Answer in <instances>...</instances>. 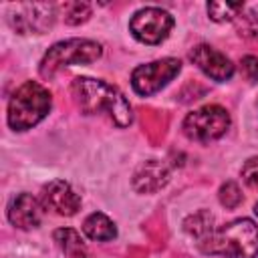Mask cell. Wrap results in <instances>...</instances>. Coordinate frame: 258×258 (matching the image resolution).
<instances>
[{
  "label": "cell",
  "instance_id": "obj_1",
  "mask_svg": "<svg viewBox=\"0 0 258 258\" xmlns=\"http://www.w3.org/2000/svg\"><path fill=\"white\" fill-rule=\"evenodd\" d=\"M71 91L83 113L87 115L103 113L117 127L131 125L133 111L129 101L109 83L99 79H89V77H77L71 85Z\"/></svg>",
  "mask_w": 258,
  "mask_h": 258
},
{
  "label": "cell",
  "instance_id": "obj_2",
  "mask_svg": "<svg viewBox=\"0 0 258 258\" xmlns=\"http://www.w3.org/2000/svg\"><path fill=\"white\" fill-rule=\"evenodd\" d=\"M204 254H218L226 258H256L258 256V226L250 218L232 220L200 242Z\"/></svg>",
  "mask_w": 258,
  "mask_h": 258
},
{
  "label": "cell",
  "instance_id": "obj_3",
  "mask_svg": "<svg viewBox=\"0 0 258 258\" xmlns=\"http://www.w3.org/2000/svg\"><path fill=\"white\" fill-rule=\"evenodd\" d=\"M50 107L52 97L48 89H44L36 81H26L12 93L8 101V125L14 131L32 129L48 115Z\"/></svg>",
  "mask_w": 258,
  "mask_h": 258
},
{
  "label": "cell",
  "instance_id": "obj_4",
  "mask_svg": "<svg viewBox=\"0 0 258 258\" xmlns=\"http://www.w3.org/2000/svg\"><path fill=\"white\" fill-rule=\"evenodd\" d=\"M103 48L99 42L89 38H69L52 44L40 60V75L54 77L60 69L71 64H89L101 56Z\"/></svg>",
  "mask_w": 258,
  "mask_h": 258
},
{
  "label": "cell",
  "instance_id": "obj_5",
  "mask_svg": "<svg viewBox=\"0 0 258 258\" xmlns=\"http://www.w3.org/2000/svg\"><path fill=\"white\" fill-rule=\"evenodd\" d=\"M230 127V115L220 105H206L202 109L191 111L183 119V133L191 141L210 143L220 139Z\"/></svg>",
  "mask_w": 258,
  "mask_h": 258
},
{
  "label": "cell",
  "instance_id": "obj_6",
  "mask_svg": "<svg viewBox=\"0 0 258 258\" xmlns=\"http://www.w3.org/2000/svg\"><path fill=\"white\" fill-rule=\"evenodd\" d=\"M171 28H173L171 14L167 10H161L155 6L137 10L129 22L131 34L139 42H145V44H159L161 40L167 38Z\"/></svg>",
  "mask_w": 258,
  "mask_h": 258
},
{
  "label": "cell",
  "instance_id": "obj_7",
  "mask_svg": "<svg viewBox=\"0 0 258 258\" xmlns=\"http://www.w3.org/2000/svg\"><path fill=\"white\" fill-rule=\"evenodd\" d=\"M179 71H181V62L177 58H159V60L141 64L131 75L133 91L141 97H149L159 89H163Z\"/></svg>",
  "mask_w": 258,
  "mask_h": 258
},
{
  "label": "cell",
  "instance_id": "obj_8",
  "mask_svg": "<svg viewBox=\"0 0 258 258\" xmlns=\"http://www.w3.org/2000/svg\"><path fill=\"white\" fill-rule=\"evenodd\" d=\"M189 58L212 81L224 83V81L232 79V75H234L232 60L226 54H222L220 50H216L214 46H210V44H198V46H194L191 52H189Z\"/></svg>",
  "mask_w": 258,
  "mask_h": 258
},
{
  "label": "cell",
  "instance_id": "obj_9",
  "mask_svg": "<svg viewBox=\"0 0 258 258\" xmlns=\"http://www.w3.org/2000/svg\"><path fill=\"white\" fill-rule=\"evenodd\" d=\"M54 20V6L52 4H22L16 6V14L10 16L12 26L26 34V32H42Z\"/></svg>",
  "mask_w": 258,
  "mask_h": 258
},
{
  "label": "cell",
  "instance_id": "obj_10",
  "mask_svg": "<svg viewBox=\"0 0 258 258\" xmlns=\"http://www.w3.org/2000/svg\"><path fill=\"white\" fill-rule=\"evenodd\" d=\"M42 204L60 216H75L81 208V196L64 179H52L42 187Z\"/></svg>",
  "mask_w": 258,
  "mask_h": 258
},
{
  "label": "cell",
  "instance_id": "obj_11",
  "mask_svg": "<svg viewBox=\"0 0 258 258\" xmlns=\"http://www.w3.org/2000/svg\"><path fill=\"white\" fill-rule=\"evenodd\" d=\"M44 206L30 194H18L8 206V220L20 230H32L42 222Z\"/></svg>",
  "mask_w": 258,
  "mask_h": 258
},
{
  "label": "cell",
  "instance_id": "obj_12",
  "mask_svg": "<svg viewBox=\"0 0 258 258\" xmlns=\"http://www.w3.org/2000/svg\"><path fill=\"white\" fill-rule=\"evenodd\" d=\"M167 179H169L167 167L153 159V161H145V165L139 167V171L133 177V185L137 191L149 194V191H157L159 187H163Z\"/></svg>",
  "mask_w": 258,
  "mask_h": 258
},
{
  "label": "cell",
  "instance_id": "obj_13",
  "mask_svg": "<svg viewBox=\"0 0 258 258\" xmlns=\"http://www.w3.org/2000/svg\"><path fill=\"white\" fill-rule=\"evenodd\" d=\"M83 232L89 240H95V242H109L117 236V228L115 224L101 212H95L91 214L85 222H83Z\"/></svg>",
  "mask_w": 258,
  "mask_h": 258
},
{
  "label": "cell",
  "instance_id": "obj_14",
  "mask_svg": "<svg viewBox=\"0 0 258 258\" xmlns=\"http://www.w3.org/2000/svg\"><path fill=\"white\" fill-rule=\"evenodd\" d=\"M54 240L58 244V248L67 254V258H91L87 246L83 244L79 232H75L73 228H60L54 232Z\"/></svg>",
  "mask_w": 258,
  "mask_h": 258
},
{
  "label": "cell",
  "instance_id": "obj_15",
  "mask_svg": "<svg viewBox=\"0 0 258 258\" xmlns=\"http://www.w3.org/2000/svg\"><path fill=\"white\" fill-rule=\"evenodd\" d=\"M212 230H214V216L206 210H202V212H198L185 220V232L191 234L198 240V244L202 240H206L212 234Z\"/></svg>",
  "mask_w": 258,
  "mask_h": 258
},
{
  "label": "cell",
  "instance_id": "obj_16",
  "mask_svg": "<svg viewBox=\"0 0 258 258\" xmlns=\"http://www.w3.org/2000/svg\"><path fill=\"white\" fill-rule=\"evenodd\" d=\"M206 8H208V14L212 20L230 22V20L238 18V14L244 10V4L242 2H210Z\"/></svg>",
  "mask_w": 258,
  "mask_h": 258
},
{
  "label": "cell",
  "instance_id": "obj_17",
  "mask_svg": "<svg viewBox=\"0 0 258 258\" xmlns=\"http://www.w3.org/2000/svg\"><path fill=\"white\" fill-rule=\"evenodd\" d=\"M91 16V6L85 2H71L64 6V22L67 24H81L89 20Z\"/></svg>",
  "mask_w": 258,
  "mask_h": 258
},
{
  "label": "cell",
  "instance_id": "obj_18",
  "mask_svg": "<svg viewBox=\"0 0 258 258\" xmlns=\"http://www.w3.org/2000/svg\"><path fill=\"white\" fill-rule=\"evenodd\" d=\"M220 202H222V206H226V208H236V206H240V202H242V191H240L238 183L226 181V183L220 187Z\"/></svg>",
  "mask_w": 258,
  "mask_h": 258
},
{
  "label": "cell",
  "instance_id": "obj_19",
  "mask_svg": "<svg viewBox=\"0 0 258 258\" xmlns=\"http://www.w3.org/2000/svg\"><path fill=\"white\" fill-rule=\"evenodd\" d=\"M242 179L248 187L258 189V157H250L242 167Z\"/></svg>",
  "mask_w": 258,
  "mask_h": 258
},
{
  "label": "cell",
  "instance_id": "obj_20",
  "mask_svg": "<svg viewBox=\"0 0 258 258\" xmlns=\"http://www.w3.org/2000/svg\"><path fill=\"white\" fill-rule=\"evenodd\" d=\"M242 73L248 81L258 83V56H252V54L244 56L242 58Z\"/></svg>",
  "mask_w": 258,
  "mask_h": 258
},
{
  "label": "cell",
  "instance_id": "obj_21",
  "mask_svg": "<svg viewBox=\"0 0 258 258\" xmlns=\"http://www.w3.org/2000/svg\"><path fill=\"white\" fill-rule=\"evenodd\" d=\"M246 22H248V32L252 34H258V10H252L248 16H246Z\"/></svg>",
  "mask_w": 258,
  "mask_h": 258
},
{
  "label": "cell",
  "instance_id": "obj_22",
  "mask_svg": "<svg viewBox=\"0 0 258 258\" xmlns=\"http://www.w3.org/2000/svg\"><path fill=\"white\" fill-rule=\"evenodd\" d=\"M254 212H256V214H258V204H256V206H254Z\"/></svg>",
  "mask_w": 258,
  "mask_h": 258
}]
</instances>
